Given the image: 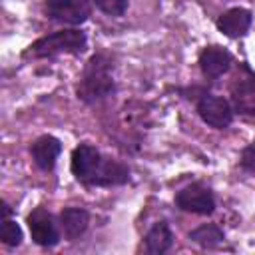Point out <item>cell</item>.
Returning a JSON list of instances; mask_svg holds the SVG:
<instances>
[{"mask_svg": "<svg viewBox=\"0 0 255 255\" xmlns=\"http://www.w3.org/2000/svg\"><path fill=\"white\" fill-rule=\"evenodd\" d=\"M70 167L74 177L86 185L112 187V185H124L129 181L128 165L102 155V151L90 143H80L72 151Z\"/></svg>", "mask_w": 255, "mask_h": 255, "instance_id": "6da1fadb", "label": "cell"}, {"mask_svg": "<svg viewBox=\"0 0 255 255\" xmlns=\"http://www.w3.org/2000/svg\"><path fill=\"white\" fill-rule=\"evenodd\" d=\"M116 90L114 84V64L108 54H94L82 70L76 94L82 102L94 104L108 98Z\"/></svg>", "mask_w": 255, "mask_h": 255, "instance_id": "7a4b0ae2", "label": "cell"}, {"mask_svg": "<svg viewBox=\"0 0 255 255\" xmlns=\"http://www.w3.org/2000/svg\"><path fill=\"white\" fill-rule=\"evenodd\" d=\"M86 44H88L86 32L76 28L58 30L30 44L28 50L24 52V58H52L58 54H80L84 52Z\"/></svg>", "mask_w": 255, "mask_h": 255, "instance_id": "3957f363", "label": "cell"}, {"mask_svg": "<svg viewBox=\"0 0 255 255\" xmlns=\"http://www.w3.org/2000/svg\"><path fill=\"white\" fill-rule=\"evenodd\" d=\"M175 205L181 211L195 213V215H211L215 211V197L213 191L203 183H191L177 191Z\"/></svg>", "mask_w": 255, "mask_h": 255, "instance_id": "277c9868", "label": "cell"}, {"mask_svg": "<svg viewBox=\"0 0 255 255\" xmlns=\"http://www.w3.org/2000/svg\"><path fill=\"white\" fill-rule=\"evenodd\" d=\"M94 0H46L48 18L72 26L84 24L92 14Z\"/></svg>", "mask_w": 255, "mask_h": 255, "instance_id": "5b68a950", "label": "cell"}, {"mask_svg": "<svg viewBox=\"0 0 255 255\" xmlns=\"http://www.w3.org/2000/svg\"><path fill=\"white\" fill-rule=\"evenodd\" d=\"M231 104L235 112L255 118V72L245 64L231 84Z\"/></svg>", "mask_w": 255, "mask_h": 255, "instance_id": "8992f818", "label": "cell"}, {"mask_svg": "<svg viewBox=\"0 0 255 255\" xmlns=\"http://www.w3.org/2000/svg\"><path fill=\"white\" fill-rule=\"evenodd\" d=\"M197 114L199 118L215 128V129H225L233 122V108L225 98L213 96V94H203L197 102Z\"/></svg>", "mask_w": 255, "mask_h": 255, "instance_id": "52a82bcc", "label": "cell"}, {"mask_svg": "<svg viewBox=\"0 0 255 255\" xmlns=\"http://www.w3.org/2000/svg\"><path fill=\"white\" fill-rule=\"evenodd\" d=\"M28 227H30V235L34 243L42 247H54L60 241V231H58L54 217L42 207L34 209L28 215Z\"/></svg>", "mask_w": 255, "mask_h": 255, "instance_id": "ba28073f", "label": "cell"}, {"mask_svg": "<svg viewBox=\"0 0 255 255\" xmlns=\"http://www.w3.org/2000/svg\"><path fill=\"white\" fill-rule=\"evenodd\" d=\"M199 68L205 78L217 80L231 68V54L223 46H207L199 54Z\"/></svg>", "mask_w": 255, "mask_h": 255, "instance_id": "9c48e42d", "label": "cell"}, {"mask_svg": "<svg viewBox=\"0 0 255 255\" xmlns=\"http://www.w3.org/2000/svg\"><path fill=\"white\" fill-rule=\"evenodd\" d=\"M30 153H32V159L34 163L44 169V171H52L54 165H56V159L58 155L62 153V141L54 135H40L32 141L30 145Z\"/></svg>", "mask_w": 255, "mask_h": 255, "instance_id": "30bf717a", "label": "cell"}, {"mask_svg": "<svg viewBox=\"0 0 255 255\" xmlns=\"http://www.w3.org/2000/svg\"><path fill=\"white\" fill-rule=\"evenodd\" d=\"M251 22H253L251 12L247 8L237 6V8H229L217 18V30L229 38H241L251 28Z\"/></svg>", "mask_w": 255, "mask_h": 255, "instance_id": "8fae6325", "label": "cell"}, {"mask_svg": "<svg viewBox=\"0 0 255 255\" xmlns=\"http://www.w3.org/2000/svg\"><path fill=\"white\" fill-rule=\"evenodd\" d=\"M88 223H90V213L82 207H66L60 213V225L68 239H78L80 235H84Z\"/></svg>", "mask_w": 255, "mask_h": 255, "instance_id": "7c38bea8", "label": "cell"}, {"mask_svg": "<svg viewBox=\"0 0 255 255\" xmlns=\"http://www.w3.org/2000/svg\"><path fill=\"white\" fill-rule=\"evenodd\" d=\"M143 239H145V249L151 255H161L173 245V233L165 221H157Z\"/></svg>", "mask_w": 255, "mask_h": 255, "instance_id": "4fadbf2b", "label": "cell"}, {"mask_svg": "<svg viewBox=\"0 0 255 255\" xmlns=\"http://www.w3.org/2000/svg\"><path fill=\"white\" fill-rule=\"evenodd\" d=\"M189 239L201 247H215V245L223 243L225 235H223V229L217 227L215 223H205V225H199L197 229L189 231Z\"/></svg>", "mask_w": 255, "mask_h": 255, "instance_id": "5bb4252c", "label": "cell"}, {"mask_svg": "<svg viewBox=\"0 0 255 255\" xmlns=\"http://www.w3.org/2000/svg\"><path fill=\"white\" fill-rule=\"evenodd\" d=\"M0 239H2L4 245H10V247L20 245L22 243V229H20V225L14 219L4 217L2 219V227H0Z\"/></svg>", "mask_w": 255, "mask_h": 255, "instance_id": "9a60e30c", "label": "cell"}, {"mask_svg": "<svg viewBox=\"0 0 255 255\" xmlns=\"http://www.w3.org/2000/svg\"><path fill=\"white\" fill-rule=\"evenodd\" d=\"M129 0H94L96 8L108 16H124Z\"/></svg>", "mask_w": 255, "mask_h": 255, "instance_id": "2e32d148", "label": "cell"}, {"mask_svg": "<svg viewBox=\"0 0 255 255\" xmlns=\"http://www.w3.org/2000/svg\"><path fill=\"white\" fill-rule=\"evenodd\" d=\"M241 167L249 173H255V141H251L243 151H241V159H239Z\"/></svg>", "mask_w": 255, "mask_h": 255, "instance_id": "e0dca14e", "label": "cell"}]
</instances>
